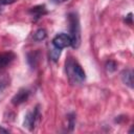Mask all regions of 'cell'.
<instances>
[{
	"label": "cell",
	"mask_w": 134,
	"mask_h": 134,
	"mask_svg": "<svg viewBox=\"0 0 134 134\" xmlns=\"http://www.w3.org/2000/svg\"><path fill=\"white\" fill-rule=\"evenodd\" d=\"M69 21V31H70V39L71 45L73 48H79L81 45V25L80 19L76 13H70L68 16Z\"/></svg>",
	"instance_id": "cell-1"
},
{
	"label": "cell",
	"mask_w": 134,
	"mask_h": 134,
	"mask_svg": "<svg viewBox=\"0 0 134 134\" xmlns=\"http://www.w3.org/2000/svg\"><path fill=\"white\" fill-rule=\"evenodd\" d=\"M66 72L70 81H72L73 79L74 82L80 83L86 79V73L82 68V66L72 59H69L68 61H66Z\"/></svg>",
	"instance_id": "cell-2"
},
{
	"label": "cell",
	"mask_w": 134,
	"mask_h": 134,
	"mask_svg": "<svg viewBox=\"0 0 134 134\" xmlns=\"http://www.w3.org/2000/svg\"><path fill=\"white\" fill-rule=\"evenodd\" d=\"M40 119V112H39V107H37L34 112H28L26 115H25V118H24V121H23V126L24 128L28 129L29 131H31L36 124L39 121Z\"/></svg>",
	"instance_id": "cell-3"
},
{
	"label": "cell",
	"mask_w": 134,
	"mask_h": 134,
	"mask_svg": "<svg viewBox=\"0 0 134 134\" xmlns=\"http://www.w3.org/2000/svg\"><path fill=\"white\" fill-rule=\"evenodd\" d=\"M52 45H53V47H57L59 49H63V48H66V47L71 45V39H70L69 35L61 32L53 38Z\"/></svg>",
	"instance_id": "cell-4"
},
{
	"label": "cell",
	"mask_w": 134,
	"mask_h": 134,
	"mask_svg": "<svg viewBox=\"0 0 134 134\" xmlns=\"http://www.w3.org/2000/svg\"><path fill=\"white\" fill-rule=\"evenodd\" d=\"M28 96H29V91H28L27 89H25V88L20 89V90L14 95V97L12 98V103H13V105H15V106L21 105L22 103H24V102L27 100Z\"/></svg>",
	"instance_id": "cell-5"
},
{
	"label": "cell",
	"mask_w": 134,
	"mask_h": 134,
	"mask_svg": "<svg viewBox=\"0 0 134 134\" xmlns=\"http://www.w3.org/2000/svg\"><path fill=\"white\" fill-rule=\"evenodd\" d=\"M120 77H121V81L125 85H127L128 87L130 88H133L134 87V82H133V71L131 69H126L121 72L120 74Z\"/></svg>",
	"instance_id": "cell-6"
},
{
	"label": "cell",
	"mask_w": 134,
	"mask_h": 134,
	"mask_svg": "<svg viewBox=\"0 0 134 134\" xmlns=\"http://www.w3.org/2000/svg\"><path fill=\"white\" fill-rule=\"evenodd\" d=\"M14 59H15V54L10 51L0 53V69L10 64Z\"/></svg>",
	"instance_id": "cell-7"
},
{
	"label": "cell",
	"mask_w": 134,
	"mask_h": 134,
	"mask_svg": "<svg viewBox=\"0 0 134 134\" xmlns=\"http://www.w3.org/2000/svg\"><path fill=\"white\" fill-rule=\"evenodd\" d=\"M29 14H31L36 19H39L40 17H42L43 15L46 14L45 5H38V6L31 7L30 10H29Z\"/></svg>",
	"instance_id": "cell-8"
},
{
	"label": "cell",
	"mask_w": 134,
	"mask_h": 134,
	"mask_svg": "<svg viewBox=\"0 0 134 134\" xmlns=\"http://www.w3.org/2000/svg\"><path fill=\"white\" fill-rule=\"evenodd\" d=\"M46 36H47L46 30H45L44 28H39V29L35 32V35H34V40L40 42V41H43V40L46 38Z\"/></svg>",
	"instance_id": "cell-9"
},
{
	"label": "cell",
	"mask_w": 134,
	"mask_h": 134,
	"mask_svg": "<svg viewBox=\"0 0 134 134\" xmlns=\"http://www.w3.org/2000/svg\"><path fill=\"white\" fill-rule=\"evenodd\" d=\"M49 55H50V59H51L53 62H57L58 59H59L60 55H61V49H59V48H57V47L52 48V49L50 50Z\"/></svg>",
	"instance_id": "cell-10"
},
{
	"label": "cell",
	"mask_w": 134,
	"mask_h": 134,
	"mask_svg": "<svg viewBox=\"0 0 134 134\" xmlns=\"http://www.w3.org/2000/svg\"><path fill=\"white\" fill-rule=\"evenodd\" d=\"M8 85V79L6 76H0V93L7 87Z\"/></svg>",
	"instance_id": "cell-11"
},
{
	"label": "cell",
	"mask_w": 134,
	"mask_h": 134,
	"mask_svg": "<svg viewBox=\"0 0 134 134\" xmlns=\"http://www.w3.org/2000/svg\"><path fill=\"white\" fill-rule=\"evenodd\" d=\"M116 67H117V65H116V63H115L114 61H108V62L106 63V69H107L109 72L115 71Z\"/></svg>",
	"instance_id": "cell-12"
},
{
	"label": "cell",
	"mask_w": 134,
	"mask_h": 134,
	"mask_svg": "<svg viewBox=\"0 0 134 134\" xmlns=\"http://www.w3.org/2000/svg\"><path fill=\"white\" fill-rule=\"evenodd\" d=\"M16 0H0V4L1 5H6V4H12L14 3Z\"/></svg>",
	"instance_id": "cell-13"
},
{
	"label": "cell",
	"mask_w": 134,
	"mask_h": 134,
	"mask_svg": "<svg viewBox=\"0 0 134 134\" xmlns=\"http://www.w3.org/2000/svg\"><path fill=\"white\" fill-rule=\"evenodd\" d=\"M125 21H126V22H128L129 24H132V14H131V13H130V14H129V15L126 17Z\"/></svg>",
	"instance_id": "cell-14"
},
{
	"label": "cell",
	"mask_w": 134,
	"mask_h": 134,
	"mask_svg": "<svg viewBox=\"0 0 134 134\" xmlns=\"http://www.w3.org/2000/svg\"><path fill=\"white\" fill-rule=\"evenodd\" d=\"M66 1H68V0H51V2L57 3V4H59V3H63V2H66Z\"/></svg>",
	"instance_id": "cell-15"
}]
</instances>
